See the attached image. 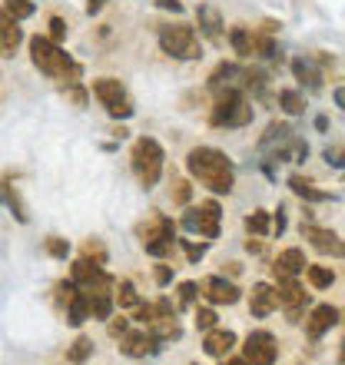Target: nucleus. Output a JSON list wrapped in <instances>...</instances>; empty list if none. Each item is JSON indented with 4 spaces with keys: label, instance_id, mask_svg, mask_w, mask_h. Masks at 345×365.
I'll return each mask as SVG.
<instances>
[{
    "label": "nucleus",
    "instance_id": "1",
    "mask_svg": "<svg viewBox=\"0 0 345 365\" xmlns=\"http://www.w3.org/2000/svg\"><path fill=\"white\" fill-rule=\"evenodd\" d=\"M186 170H190L202 186H210L212 192H230L232 182H236V170H232L230 156L222 150H212V146H196L186 156Z\"/></svg>",
    "mask_w": 345,
    "mask_h": 365
},
{
    "label": "nucleus",
    "instance_id": "2",
    "mask_svg": "<svg viewBox=\"0 0 345 365\" xmlns=\"http://www.w3.org/2000/svg\"><path fill=\"white\" fill-rule=\"evenodd\" d=\"M30 60L40 73H47L53 80H70V77H80V67L70 60V53L60 50V43L47 37H30Z\"/></svg>",
    "mask_w": 345,
    "mask_h": 365
},
{
    "label": "nucleus",
    "instance_id": "3",
    "mask_svg": "<svg viewBox=\"0 0 345 365\" xmlns=\"http://www.w3.org/2000/svg\"><path fill=\"white\" fill-rule=\"evenodd\" d=\"M130 160H133V173L140 176V182H143L146 190L150 186H156L160 182V176H163V146L156 143L153 136H140L133 143V153H130Z\"/></svg>",
    "mask_w": 345,
    "mask_h": 365
},
{
    "label": "nucleus",
    "instance_id": "4",
    "mask_svg": "<svg viewBox=\"0 0 345 365\" xmlns=\"http://www.w3.org/2000/svg\"><path fill=\"white\" fill-rule=\"evenodd\" d=\"M210 123L212 126H246V123H252V106L246 103V96L240 90L226 87V93L220 96V103L212 106Z\"/></svg>",
    "mask_w": 345,
    "mask_h": 365
},
{
    "label": "nucleus",
    "instance_id": "5",
    "mask_svg": "<svg viewBox=\"0 0 345 365\" xmlns=\"http://www.w3.org/2000/svg\"><path fill=\"white\" fill-rule=\"evenodd\" d=\"M160 47H163L170 57H180V60L202 57L200 40H196V30L186 27V24H170V27H160Z\"/></svg>",
    "mask_w": 345,
    "mask_h": 365
},
{
    "label": "nucleus",
    "instance_id": "6",
    "mask_svg": "<svg viewBox=\"0 0 345 365\" xmlns=\"http://www.w3.org/2000/svg\"><path fill=\"white\" fill-rule=\"evenodd\" d=\"M93 96L106 106V113L116 116V120L133 116V103H130V96H126V90H123V83H120V80H113V77L93 80Z\"/></svg>",
    "mask_w": 345,
    "mask_h": 365
},
{
    "label": "nucleus",
    "instance_id": "7",
    "mask_svg": "<svg viewBox=\"0 0 345 365\" xmlns=\"http://www.w3.org/2000/svg\"><path fill=\"white\" fill-rule=\"evenodd\" d=\"M220 220H222V210L216 200H206L200 210H186L182 216V226L190 232H200L206 240H216L220 236Z\"/></svg>",
    "mask_w": 345,
    "mask_h": 365
},
{
    "label": "nucleus",
    "instance_id": "8",
    "mask_svg": "<svg viewBox=\"0 0 345 365\" xmlns=\"http://www.w3.org/2000/svg\"><path fill=\"white\" fill-rule=\"evenodd\" d=\"M172 220H166V216H153V220L146 222V226H140V236H143V246L150 256H166V252L172 250Z\"/></svg>",
    "mask_w": 345,
    "mask_h": 365
},
{
    "label": "nucleus",
    "instance_id": "9",
    "mask_svg": "<svg viewBox=\"0 0 345 365\" xmlns=\"http://www.w3.org/2000/svg\"><path fill=\"white\" fill-rule=\"evenodd\" d=\"M242 359L249 365H272L276 362V336L259 329V332H249L246 346H242Z\"/></svg>",
    "mask_w": 345,
    "mask_h": 365
},
{
    "label": "nucleus",
    "instance_id": "10",
    "mask_svg": "<svg viewBox=\"0 0 345 365\" xmlns=\"http://www.w3.org/2000/svg\"><path fill=\"white\" fill-rule=\"evenodd\" d=\"M200 296H206L212 306H236L240 302V289L226 282L222 276H206L200 282Z\"/></svg>",
    "mask_w": 345,
    "mask_h": 365
},
{
    "label": "nucleus",
    "instance_id": "11",
    "mask_svg": "<svg viewBox=\"0 0 345 365\" xmlns=\"http://www.w3.org/2000/svg\"><path fill=\"white\" fill-rule=\"evenodd\" d=\"M309 302V292L296 282V276H282L276 286V306H286L292 316H299V309Z\"/></svg>",
    "mask_w": 345,
    "mask_h": 365
},
{
    "label": "nucleus",
    "instance_id": "12",
    "mask_svg": "<svg viewBox=\"0 0 345 365\" xmlns=\"http://www.w3.org/2000/svg\"><path fill=\"white\" fill-rule=\"evenodd\" d=\"M120 349H123V356H130V359H143V356L160 352V339L150 336V332H123Z\"/></svg>",
    "mask_w": 345,
    "mask_h": 365
},
{
    "label": "nucleus",
    "instance_id": "13",
    "mask_svg": "<svg viewBox=\"0 0 345 365\" xmlns=\"http://www.w3.org/2000/svg\"><path fill=\"white\" fill-rule=\"evenodd\" d=\"M232 346H236V332H230V329H206V339H202V349H206V356L212 359H226L232 352Z\"/></svg>",
    "mask_w": 345,
    "mask_h": 365
},
{
    "label": "nucleus",
    "instance_id": "14",
    "mask_svg": "<svg viewBox=\"0 0 345 365\" xmlns=\"http://www.w3.org/2000/svg\"><path fill=\"white\" fill-rule=\"evenodd\" d=\"M339 316H342V312H339L336 306H316L312 316H309V322H306L309 339H322L332 326H339Z\"/></svg>",
    "mask_w": 345,
    "mask_h": 365
},
{
    "label": "nucleus",
    "instance_id": "15",
    "mask_svg": "<svg viewBox=\"0 0 345 365\" xmlns=\"http://www.w3.org/2000/svg\"><path fill=\"white\" fill-rule=\"evenodd\" d=\"M20 20H14L7 10H0V53L4 57H14V50L20 47V40H24V30L17 27Z\"/></svg>",
    "mask_w": 345,
    "mask_h": 365
},
{
    "label": "nucleus",
    "instance_id": "16",
    "mask_svg": "<svg viewBox=\"0 0 345 365\" xmlns=\"http://www.w3.org/2000/svg\"><path fill=\"white\" fill-rule=\"evenodd\" d=\"M306 266H309V262H306V252L292 246V250H282V252H279V259H276V266H272V272H276L279 279H282V276H299V272L306 269Z\"/></svg>",
    "mask_w": 345,
    "mask_h": 365
},
{
    "label": "nucleus",
    "instance_id": "17",
    "mask_svg": "<svg viewBox=\"0 0 345 365\" xmlns=\"http://www.w3.org/2000/svg\"><path fill=\"white\" fill-rule=\"evenodd\" d=\"M249 309L256 319L269 316V312L276 309V289L269 286V282H256V286H252V296H249Z\"/></svg>",
    "mask_w": 345,
    "mask_h": 365
},
{
    "label": "nucleus",
    "instance_id": "18",
    "mask_svg": "<svg viewBox=\"0 0 345 365\" xmlns=\"http://www.w3.org/2000/svg\"><path fill=\"white\" fill-rule=\"evenodd\" d=\"M302 232H306L309 240H312V246H316L319 252H332V256H342V240H339V232L319 230V226H302Z\"/></svg>",
    "mask_w": 345,
    "mask_h": 365
},
{
    "label": "nucleus",
    "instance_id": "19",
    "mask_svg": "<svg viewBox=\"0 0 345 365\" xmlns=\"http://www.w3.org/2000/svg\"><path fill=\"white\" fill-rule=\"evenodd\" d=\"M100 276H103L100 262H90V259H77V262H73V269H70V282H73L77 289L93 286Z\"/></svg>",
    "mask_w": 345,
    "mask_h": 365
},
{
    "label": "nucleus",
    "instance_id": "20",
    "mask_svg": "<svg viewBox=\"0 0 345 365\" xmlns=\"http://www.w3.org/2000/svg\"><path fill=\"white\" fill-rule=\"evenodd\" d=\"M90 319V302H86V292L83 289H73L67 299V322L70 326H83Z\"/></svg>",
    "mask_w": 345,
    "mask_h": 365
},
{
    "label": "nucleus",
    "instance_id": "21",
    "mask_svg": "<svg viewBox=\"0 0 345 365\" xmlns=\"http://www.w3.org/2000/svg\"><path fill=\"white\" fill-rule=\"evenodd\" d=\"M200 27H202V34H206L210 40H220L222 17H220V10L212 7V4H202V7H200Z\"/></svg>",
    "mask_w": 345,
    "mask_h": 365
},
{
    "label": "nucleus",
    "instance_id": "22",
    "mask_svg": "<svg viewBox=\"0 0 345 365\" xmlns=\"http://www.w3.org/2000/svg\"><path fill=\"white\" fill-rule=\"evenodd\" d=\"M289 186H292L296 196H302V200H309V202H326L329 200V192L316 190L312 180H306V176H289Z\"/></svg>",
    "mask_w": 345,
    "mask_h": 365
},
{
    "label": "nucleus",
    "instance_id": "23",
    "mask_svg": "<svg viewBox=\"0 0 345 365\" xmlns=\"http://www.w3.org/2000/svg\"><path fill=\"white\" fill-rule=\"evenodd\" d=\"M230 43H232V50H236L240 57H249L252 53V34L246 27H232L230 30Z\"/></svg>",
    "mask_w": 345,
    "mask_h": 365
},
{
    "label": "nucleus",
    "instance_id": "24",
    "mask_svg": "<svg viewBox=\"0 0 345 365\" xmlns=\"http://www.w3.org/2000/svg\"><path fill=\"white\" fill-rule=\"evenodd\" d=\"M279 103H282V110H286L289 116L306 113V100H302L299 90H282V93H279Z\"/></svg>",
    "mask_w": 345,
    "mask_h": 365
},
{
    "label": "nucleus",
    "instance_id": "25",
    "mask_svg": "<svg viewBox=\"0 0 345 365\" xmlns=\"http://www.w3.org/2000/svg\"><path fill=\"white\" fill-rule=\"evenodd\" d=\"M90 356H93V342H90L86 336H80L77 342L67 349V362H73V365H83Z\"/></svg>",
    "mask_w": 345,
    "mask_h": 365
},
{
    "label": "nucleus",
    "instance_id": "26",
    "mask_svg": "<svg viewBox=\"0 0 345 365\" xmlns=\"http://www.w3.org/2000/svg\"><path fill=\"white\" fill-rule=\"evenodd\" d=\"M309 276V282H312V286L316 289H329L332 286V282H336V272L332 269H326V266H306V269H302Z\"/></svg>",
    "mask_w": 345,
    "mask_h": 365
},
{
    "label": "nucleus",
    "instance_id": "27",
    "mask_svg": "<svg viewBox=\"0 0 345 365\" xmlns=\"http://www.w3.org/2000/svg\"><path fill=\"white\" fill-rule=\"evenodd\" d=\"M116 302H120V306H126V309L140 306V296H136V289H133V282H130V279H123V282H120V292H116Z\"/></svg>",
    "mask_w": 345,
    "mask_h": 365
},
{
    "label": "nucleus",
    "instance_id": "28",
    "mask_svg": "<svg viewBox=\"0 0 345 365\" xmlns=\"http://www.w3.org/2000/svg\"><path fill=\"white\" fill-rule=\"evenodd\" d=\"M232 77H240V67H232V63H222V67L210 77V87L220 90V87H226V83H230Z\"/></svg>",
    "mask_w": 345,
    "mask_h": 365
},
{
    "label": "nucleus",
    "instance_id": "29",
    "mask_svg": "<svg viewBox=\"0 0 345 365\" xmlns=\"http://www.w3.org/2000/svg\"><path fill=\"white\" fill-rule=\"evenodd\" d=\"M292 70H296V77L302 80V83H309V87H312V90L319 87V73H316V70H312V67H309L306 60H292Z\"/></svg>",
    "mask_w": 345,
    "mask_h": 365
},
{
    "label": "nucleus",
    "instance_id": "30",
    "mask_svg": "<svg viewBox=\"0 0 345 365\" xmlns=\"http://www.w3.org/2000/svg\"><path fill=\"white\" fill-rule=\"evenodd\" d=\"M246 230L256 232V236H269V212H252V216H246Z\"/></svg>",
    "mask_w": 345,
    "mask_h": 365
},
{
    "label": "nucleus",
    "instance_id": "31",
    "mask_svg": "<svg viewBox=\"0 0 345 365\" xmlns=\"http://www.w3.org/2000/svg\"><path fill=\"white\" fill-rule=\"evenodd\" d=\"M0 196H4V202H7L10 210L17 212V220H20V222H27V212H24V206H20V196H17V192H14V190H10L7 182L0 186Z\"/></svg>",
    "mask_w": 345,
    "mask_h": 365
},
{
    "label": "nucleus",
    "instance_id": "32",
    "mask_svg": "<svg viewBox=\"0 0 345 365\" xmlns=\"http://www.w3.org/2000/svg\"><path fill=\"white\" fill-rule=\"evenodd\" d=\"M7 14L14 20H27L34 14V4L30 0H7Z\"/></svg>",
    "mask_w": 345,
    "mask_h": 365
},
{
    "label": "nucleus",
    "instance_id": "33",
    "mask_svg": "<svg viewBox=\"0 0 345 365\" xmlns=\"http://www.w3.org/2000/svg\"><path fill=\"white\" fill-rule=\"evenodd\" d=\"M47 252L53 256V259H67L70 242L67 240H57V236H50V240H47Z\"/></svg>",
    "mask_w": 345,
    "mask_h": 365
},
{
    "label": "nucleus",
    "instance_id": "34",
    "mask_svg": "<svg viewBox=\"0 0 345 365\" xmlns=\"http://www.w3.org/2000/svg\"><path fill=\"white\" fill-rule=\"evenodd\" d=\"M196 296H200V286H196V282H182L180 286V306H192Z\"/></svg>",
    "mask_w": 345,
    "mask_h": 365
},
{
    "label": "nucleus",
    "instance_id": "35",
    "mask_svg": "<svg viewBox=\"0 0 345 365\" xmlns=\"http://www.w3.org/2000/svg\"><path fill=\"white\" fill-rule=\"evenodd\" d=\"M172 186H176V190H172V200L180 202V206H186V202H190V196H192L190 182H186V180H176V182H172Z\"/></svg>",
    "mask_w": 345,
    "mask_h": 365
},
{
    "label": "nucleus",
    "instance_id": "36",
    "mask_svg": "<svg viewBox=\"0 0 345 365\" xmlns=\"http://www.w3.org/2000/svg\"><path fill=\"white\" fill-rule=\"evenodd\" d=\"M212 326H216V312H212V309H196V329L206 332V329H212Z\"/></svg>",
    "mask_w": 345,
    "mask_h": 365
},
{
    "label": "nucleus",
    "instance_id": "37",
    "mask_svg": "<svg viewBox=\"0 0 345 365\" xmlns=\"http://www.w3.org/2000/svg\"><path fill=\"white\" fill-rule=\"evenodd\" d=\"M67 37V24H63V20L60 17H53L50 20V37L47 40H53V43H60V40Z\"/></svg>",
    "mask_w": 345,
    "mask_h": 365
},
{
    "label": "nucleus",
    "instance_id": "38",
    "mask_svg": "<svg viewBox=\"0 0 345 365\" xmlns=\"http://www.w3.org/2000/svg\"><path fill=\"white\" fill-rule=\"evenodd\" d=\"M180 242H182V250H186V256H190V262H200L202 259L206 246H196V242H190V240H180Z\"/></svg>",
    "mask_w": 345,
    "mask_h": 365
},
{
    "label": "nucleus",
    "instance_id": "39",
    "mask_svg": "<svg viewBox=\"0 0 345 365\" xmlns=\"http://www.w3.org/2000/svg\"><path fill=\"white\" fill-rule=\"evenodd\" d=\"M156 319V309L153 306H136V322H143V326H150Z\"/></svg>",
    "mask_w": 345,
    "mask_h": 365
},
{
    "label": "nucleus",
    "instance_id": "40",
    "mask_svg": "<svg viewBox=\"0 0 345 365\" xmlns=\"http://www.w3.org/2000/svg\"><path fill=\"white\" fill-rule=\"evenodd\" d=\"M156 7L172 10V14H182V4H180V0H156Z\"/></svg>",
    "mask_w": 345,
    "mask_h": 365
},
{
    "label": "nucleus",
    "instance_id": "41",
    "mask_svg": "<svg viewBox=\"0 0 345 365\" xmlns=\"http://www.w3.org/2000/svg\"><path fill=\"white\" fill-rule=\"evenodd\" d=\"M126 329H130V322H126V319H113V322H110V332H113V336H123Z\"/></svg>",
    "mask_w": 345,
    "mask_h": 365
},
{
    "label": "nucleus",
    "instance_id": "42",
    "mask_svg": "<svg viewBox=\"0 0 345 365\" xmlns=\"http://www.w3.org/2000/svg\"><path fill=\"white\" fill-rule=\"evenodd\" d=\"M170 279H172V269H170V266H160V269H156V282H160V286H166Z\"/></svg>",
    "mask_w": 345,
    "mask_h": 365
},
{
    "label": "nucleus",
    "instance_id": "43",
    "mask_svg": "<svg viewBox=\"0 0 345 365\" xmlns=\"http://www.w3.org/2000/svg\"><path fill=\"white\" fill-rule=\"evenodd\" d=\"M269 230H272V232H282V230H286V212L279 210V212H276V222H272Z\"/></svg>",
    "mask_w": 345,
    "mask_h": 365
},
{
    "label": "nucleus",
    "instance_id": "44",
    "mask_svg": "<svg viewBox=\"0 0 345 365\" xmlns=\"http://www.w3.org/2000/svg\"><path fill=\"white\" fill-rule=\"evenodd\" d=\"M103 4H106V0H86V7H90V14H96V10L103 7Z\"/></svg>",
    "mask_w": 345,
    "mask_h": 365
},
{
    "label": "nucleus",
    "instance_id": "45",
    "mask_svg": "<svg viewBox=\"0 0 345 365\" xmlns=\"http://www.w3.org/2000/svg\"><path fill=\"white\" fill-rule=\"evenodd\" d=\"M226 365H249V362H246V359H230Z\"/></svg>",
    "mask_w": 345,
    "mask_h": 365
}]
</instances>
